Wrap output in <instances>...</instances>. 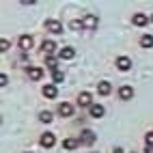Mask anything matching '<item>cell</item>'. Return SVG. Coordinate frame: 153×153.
<instances>
[{
	"instance_id": "obj_1",
	"label": "cell",
	"mask_w": 153,
	"mask_h": 153,
	"mask_svg": "<svg viewBox=\"0 0 153 153\" xmlns=\"http://www.w3.org/2000/svg\"><path fill=\"white\" fill-rule=\"evenodd\" d=\"M45 28L50 30V33H54V35H56V33H58V35L63 33V26H60V22H56V19H48V22H45Z\"/></svg>"
},
{
	"instance_id": "obj_2",
	"label": "cell",
	"mask_w": 153,
	"mask_h": 153,
	"mask_svg": "<svg viewBox=\"0 0 153 153\" xmlns=\"http://www.w3.org/2000/svg\"><path fill=\"white\" fill-rule=\"evenodd\" d=\"M112 93V84L110 82H99V86H97V95H101V97H106V95H110Z\"/></svg>"
},
{
	"instance_id": "obj_3",
	"label": "cell",
	"mask_w": 153,
	"mask_h": 153,
	"mask_svg": "<svg viewBox=\"0 0 153 153\" xmlns=\"http://www.w3.org/2000/svg\"><path fill=\"white\" fill-rule=\"evenodd\" d=\"M117 67H119L121 71H129V69H131V60H129L127 56H119V58H117Z\"/></svg>"
},
{
	"instance_id": "obj_4",
	"label": "cell",
	"mask_w": 153,
	"mask_h": 153,
	"mask_svg": "<svg viewBox=\"0 0 153 153\" xmlns=\"http://www.w3.org/2000/svg\"><path fill=\"white\" fill-rule=\"evenodd\" d=\"M54 142H56V138H54V134H50V131L41 136V147H45V149H52Z\"/></svg>"
},
{
	"instance_id": "obj_5",
	"label": "cell",
	"mask_w": 153,
	"mask_h": 153,
	"mask_svg": "<svg viewBox=\"0 0 153 153\" xmlns=\"http://www.w3.org/2000/svg\"><path fill=\"white\" fill-rule=\"evenodd\" d=\"M95 138H97V136H95L91 129H82V136H80V140H82L84 145H93V142H95Z\"/></svg>"
},
{
	"instance_id": "obj_6",
	"label": "cell",
	"mask_w": 153,
	"mask_h": 153,
	"mask_svg": "<svg viewBox=\"0 0 153 153\" xmlns=\"http://www.w3.org/2000/svg\"><path fill=\"white\" fill-rule=\"evenodd\" d=\"M58 58H63V60H71V58H76V50L74 48H63L58 52Z\"/></svg>"
},
{
	"instance_id": "obj_7",
	"label": "cell",
	"mask_w": 153,
	"mask_h": 153,
	"mask_svg": "<svg viewBox=\"0 0 153 153\" xmlns=\"http://www.w3.org/2000/svg\"><path fill=\"white\" fill-rule=\"evenodd\" d=\"M26 74L30 76V80H41V78H43V69H39V67H28Z\"/></svg>"
},
{
	"instance_id": "obj_8",
	"label": "cell",
	"mask_w": 153,
	"mask_h": 153,
	"mask_svg": "<svg viewBox=\"0 0 153 153\" xmlns=\"http://www.w3.org/2000/svg\"><path fill=\"white\" fill-rule=\"evenodd\" d=\"M131 22H134V26H147L149 24V17L145 13H136L134 17H131Z\"/></svg>"
},
{
	"instance_id": "obj_9",
	"label": "cell",
	"mask_w": 153,
	"mask_h": 153,
	"mask_svg": "<svg viewBox=\"0 0 153 153\" xmlns=\"http://www.w3.org/2000/svg\"><path fill=\"white\" fill-rule=\"evenodd\" d=\"M19 48H22L24 52H26V50H30V48H33V37H28V35L19 37Z\"/></svg>"
},
{
	"instance_id": "obj_10",
	"label": "cell",
	"mask_w": 153,
	"mask_h": 153,
	"mask_svg": "<svg viewBox=\"0 0 153 153\" xmlns=\"http://www.w3.org/2000/svg\"><path fill=\"white\" fill-rule=\"evenodd\" d=\"M119 97H121V99H131V97H134L131 86H121V88H119Z\"/></svg>"
},
{
	"instance_id": "obj_11",
	"label": "cell",
	"mask_w": 153,
	"mask_h": 153,
	"mask_svg": "<svg viewBox=\"0 0 153 153\" xmlns=\"http://www.w3.org/2000/svg\"><path fill=\"white\" fill-rule=\"evenodd\" d=\"M58 114H60V117H71V114H74L71 104H60V106H58Z\"/></svg>"
},
{
	"instance_id": "obj_12",
	"label": "cell",
	"mask_w": 153,
	"mask_h": 153,
	"mask_svg": "<svg viewBox=\"0 0 153 153\" xmlns=\"http://www.w3.org/2000/svg\"><path fill=\"white\" fill-rule=\"evenodd\" d=\"M88 112H91V117H95V119H101V117H104V106H99V104H93Z\"/></svg>"
},
{
	"instance_id": "obj_13",
	"label": "cell",
	"mask_w": 153,
	"mask_h": 153,
	"mask_svg": "<svg viewBox=\"0 0 153 153\" xmlns=\"http://www.w3.org/2000/svg\"><path fill=\"white\" fill-rule=\"evenodd\" d=\"M82 145V140H78V138H67L65 142H63V147L67 149V151H71V149H76V147H80Z\"/></svg>"
},
{
	"instance_id": "obj_14",
	"label": "cell",
	"mask_w": 153,
	"mask_h": 153,
	"mask_svg": "<svg viewBox=\"0 0 153 153\" xmlns=\"http://www.w3.org/2000/svg\"><path fill=\"white\" fill-rule=\"evenodd\" d=\"M91 101H93V95L91 93H80V97H78L80 106H91Z\"/></svg>"
},
{
	"instance_id": "obj_15",
	"label": "cell",
	"mask_w": 153,
	"mask_h": 153,
	"mask_svg": "<svg viewBox=\"0 0 153 153\" xmlns=\"http://www.w3.org/2000/svg\"><path fill=\"white\" fill-rule=\"evenodd\" d=\"M56 50V41H43L41 43V52H45V54H52Z\"/></svg>"
},
{
	"instance_id": "obj_16",
	"label": "cell",
	"mask_w": 153,
	"mask_h": 153,
	"mask_svg": "<svg viewBox=\"0 0 153 153\" xmlns=\"http://www.w3.org/2000/svg\"><path fill=\"white\" fill-rule=\"evenodd\" d=\"M82 26H84V28H95V26H97V17L86 15V17L82 19Z\"/></svg>"
},
{
	"instance_id": "obj_17",
	"label": "cell",
	"mask_w": 153,
	"mask_h": 153,
	"mask_svg": "<svg viewBox=\"0 0 153 153\" xmlns=\"http://www.w3.org/2000/svg\"><path fill=\"white\" fill-rule=\"evenodd\" d=\"M43 95H45L48 99H54V97H56V86H54V84L43 86Z\"/></svg>"
},
{
	"instance_id": "obj_18",
	"label": "cell",
	"mask_w": 153,
	"mask_h": 153,
	"mask_svg": "<svg viewBox=\"0 0 153 153\" xmlns=\"http://www.w3.org/2000/svg\"><path fill=\"white\" fill-rule=\"evenodd\" d=\"M140 45L142 48H153V37L151 35H145V37L140 39Z\"/></svg>"
},
{
	"instance_id": "obj_19",
	"label": "cell",
	"mask_w": 153,
	"mask_h": 153,
	"mask_svg": "<svg viewBox=\"0 0 153 153\" xmlns=\"http://www.w3.org/2000/svg\"><path fill=\"white\" fill-rule=\"evenodd\" d=\"M52 80H54L56 84H60V82H63V80H65V76H63V71H58V69H54V71H52Z\"/></svg>"
},
{
	"instance_id": "obj_20",
	"label": "cell",
	"mask_w": 153,
	"mask_h": 153,
	"mask_svg": "<svg viewBox=\"0 0 153 153\" xmlns=\"http://www.w3.org/2000/svg\"><path fill=\"white\" fill-rule=\"evenodd\" d=\"M39 119H41V123H50L54 117H52V112H48V110H43L41 114H39Z\"/></svg>"
},
{
	"instance_id": "obj_21",
	"label": "cell",
	"mask_w": 153,
	"mask_h": 153,
	"mask_svg": "<svg viewBox=\"0 0 153 153\" xmlns=\"http://www.w3.org/2000/svg\"><path fill=\"white\" fill-rule=\"evenodd\" d=\"M45 65L54 71V69H56V58H54V56H48V58H45Z\"/></svg>"
},
{
	"instance_id": "obj_22",
	"label": "cell",
	"mask_w": 153,
	"mask_h": 153,
	"mask_svg": "<svg viewBox=\"0 0 153 153\" xmlns=\"http://www.w3.org/2000/svg\"><path fill=\"white\" fill-rule=\"evenodd\" d=\"M0 50H2V52H7V50H9V41H7V39L0 41Z\"/></svg>"
},
{
	"instance_id": "obj_23",
	"label": "cell",
	"mask_w": 153,
	"mask_h": 153,
	"mask_svg": "<svg viewBox=\"0 0 153 153\" xmlns=\"http://www.w3.org/2000/svg\"><path fill=\"white\" fill-rule=\"evenodd\" d=\"M80 28H84L82 22H71V30H80Z\"/></svg>"
},
{
	"instance_id": "obj_24",
	"label": "cell",
	"mask_w": 153,
	"mask_h": 153,
	"mask_svg": "<svg viewBox=\"0 0 153 153\" xmlns=\"http://www.w3.org/2000/svg\"><path fill=\"white\" fill-rule=\"evenodd\" d=\"M145 140H147V145H153V131H151V134H147V136H145Z\"/></svg>"
},
{
	"instance_id": "obj_25",
	"label": "cell",
	"mask_w": 153,
	"mask_h": 153,
	"mask_svg": "<svg viewBox=\"0 0 153 153\" xmlns=\"http://www.w3.org/2000/svg\"><path fill=\"white\" fill-rule=\"evenodd\" d=\"M145 153H153V145H149V147H145Z\"/></svg>"
},
{
	"instance_id": "obj_26",
	"label": "cell",
	"mask_w": 153,
	"mask_h": 153,
	"mask_svg": "<svg viewBox=\"0 0 153 153\" xmlns=\"http://www.w3.org/2000/svg\"><path fill=\"white\" fill-rule=\"evenodd\" d=\"M114 153H123V149H121V147H117V149H114Z\"/></svg>"
},
{
	"instance_id": "obj_27",
	"label": "cell",
	"mask_w": 153,
	"mask_h": 153,
	"mask_svg": "<svg viewBox=\"0 0 153 153\" xmlns=\"http://www.w3.org/2000/svg\"><path fill=\"white\" fill-rule=\"evenodd\" d=\"M151 22H153V15H151Z\"/></svg>"
},
{
	"instance_id": "obj_28",
	"label": "cell",
	"mask_w": 153,
	"mask_h": 153,
	"mask_svg": "<svg viewBox=\"0 0 153 153\" xmlns=\"http://www.w3.org/2000/svg\"><path fill=\"white\" fill-rule=\"evenodd\" d=\"M91 153H93V151H91ZM95 153H97V151H95Z\"/></svg>"
}]
</instances>
